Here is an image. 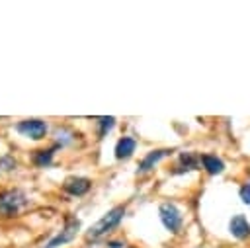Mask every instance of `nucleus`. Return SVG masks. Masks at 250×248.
<instances>
[{
  "instance_id": "1",
  "label": "nucleus",
  "mask_w": 250,
  "mask_h": 248,
  "mask_svg": "<svg viewBox=\"0 0 250 248\" xmlns=\"http://www.w3.org/2000/svg\"><path fill=\"white\" fill-rule=\"evenodd\" d=\"M123 215H125V207H123V205L113 207V209H111V211H107V213H105L98 223H94V225L88 228L86 236H88V238H98V236H102V234H105V232L113 230V228L121 223Z\"/></svg>"
},
{
  "instance_id": "2",
  "label": "nucleus",
  "mask_w": 250,
  "mask_h": 248,
  "mask_svg": "<svg viewBox=\"0 0 250 248\" xmlns=\"http://www.w3.org/2000/svg\"><path fill=\"white\" fill-rule=\"evenodd\" d=\"M27 205V197L20 189H8L0 193V217H16Z\"/></svg>"
},
{
  "instance_id": "3",
  "label": "nucleus",
  "mask_w": 250,
  "mask_h": 248,
  "mask_svg": "<svg viewBox=\"0 0 250 248\" xmlns=\"http://www.w3.org/2000/svg\"><path fill=\"white\" fill-rule=\"evenodd\" d=\"M158 215H160V221H162V225L170 230V232H178L180 228H182V213H180V209L174 205V203H170V201H164L160 207H158Z\"/></svg>"
},
{
  "instance_id": "4",
  "label": "nucleus",
  "mask_w": 250,
  "mask_h": 248,
  "mask_svg": "<svg viewBox=\"0 0 250 248\" xmlns=\"http://www.w3.org/2000/svg\"><path fill=\"white\" fill-rule=\"evenodd\" d=\"M16 129H18V133H21L23 137H29L33 141L43 139L45 133H47V125L41 119H25V121H20L16 125Z\"/></svg>"
},
{
  "instance_id": "5",
  "label": "nucleus",
  "mask_w": 250,
  "mask_h": 248,
  "mask_svg": "<svg viewBox=\"0 0 250 248\" xmlns=\"http://www.w3.org/2000/svg\"><path fill=\"white\" fill-rule=\"evenodd\" d=\"M78 228H80V221L78 219H72V221H68L66 223V227L55 236V238H51L43 248H57V246H62V244H66V242H70L74 236H76V232H78Z\"/></svg>"
},
{
  "instance_id": "6",
  "label": "nucleus",
  "mask_w": 250,
  "mask_h": 248,
  "mask_svg": "<svg viewBox=\"0 0 250 248\" xmlns=\"http://www.w3.org/2000/svg\"><path fill=\"white\" fill-rule=\"evenodd\" d=\"M229 230L234 238L238 240H244L250 236V223L244 215H234L230 221H229Z\"/></svg>"
},
{
  "instance_id": "7",
  "label": "nucleus",
  "mask_w": 250,
  "mask_h": 248,
  "mask_svg": "<svg viewBox=\"0 0 250 248\" xmlns=\"http://www.w3.org/2000/svg\"><path fill=\"white\" fill-rule=\"evenodd\" d=\"M172 150H168V148H162V150H152V152H148L143 160H141V164H139V174H143V172H148L150 168H154V164L156 162H160L164 156H168Z\"/></svg>"
},
{
  "instance_id": "8",
  "label": "nucleus",
  "mask_w": 250,
  "mask_h": 248,
  "mask_svg": "<svg viewBox=\"0 0 250 248\" xmlns=\"http://www.w3.org/2000/svg\"><path fill=\"white\" fill-rule=\"evenodd\" d=\"M135 146H137V141L133 137H123L117 141L115 145V158L117 160H125L129 158L133 152H135Z\"/></svg>"
},
{
  "instance_id": "9",
  "label": "nucleus",
  "mask_w": 250,
  "mask_h": 248,
  "mask_svg": "<svg viewBox=\"0 0 250 248\" xmlns=\"http://www.w3.org/2000/svg\"><path fill=\"white\" fill-rule=\"evenodd\" d=\"M62 187H64V191H68L72 195H84L90 189V180L88 178H68Z\"/></svg>"
},
{
  "instance_id": "10",
  "label": "nucleus",
  "mask_w": 250,
  "mask_h": 248,
  "mask_svg": "<svg viewBox=\"0 0 250 248\" xmlns=\"http://www.w3.org/2000/svg\"><path fill=\"white\" fill-rule=\"evenodd\" d=\"M201 164V156H197L195 152H182L180 154V164L176 166V174L180 172H188V170H195Z\"/></svg>"
},
{
  "instance_id": "11",
  "label": "nucleus",
  "mask_w": 250,
  "mask_h": 248,
  "mask_svg": "<svg viewBox=\"0 0 250 248\" xmlns=\"http://www.w3.org/2000/svg\"><path fill=\"white\" fill-rule=\"evenodd\" d=\"M201 164H203L205 172L211 176H217L225 170V162L221 158H217L215 154H201Z\"/></svg>"
},
{
  "instance_id": "12",
  "label": "nucleus",
  "mask_w": 250,
  "mask_h": 248,
  "mask_svg": "<svg viewBox=\"0 0 250 248\" xmlns=\"http://www.w3.org/2000/svg\"><path fill=\"white\" fill-rule=\"evenodd\" d=\"M51 160H53V150H37L35 154H33V164L35 166H49L51 164Z\"/></svg>"
},
{
  "instance_id": "13",
  "label": "nucleus",
  "mask_w": 250,
  "mask_h": 248,
  "mask_svg": "<svg viewBox=\"0 0 250 248\" xmlns=\"http://www.w3.org/2000/svg\"><path fill=\"white\" fill-rule=\"evenodd\" d=\"M100 137H104L113 125H115V117H100Z\"/></svg>"
},
{
  "instance_id": "14",
  "label": "nucleus",
  "mask_w": 250,
  "mask_h": 248,
  "mask_svg": "<svg viewBox=\"0 0 250 248\" xmlns=\"http://www.w3.org/2000/svg\"><path fill=\"white\" fill-rule=\"evenodd\" d=\"M240 199H242V203H250V184L246 182L242 187H240Z\"/></svg>"
},
{
  "instance_id": "15",
  "label": "nucleus",
  "mask_w": 250,
  "mask_h": 248,
  "mask_svg": "<svg viewBox=\"0 0 250 248\" xmlns=\"http://www.w3.org/2000/svg\"><path fill=\"white\" fill-rule=\"evenodd\" d=\"M16 166V162L10 158V156H4V158H0V168L2 170H12Z\"/></svg>"
},
{
  "instance_id": "16",
  "label": "nucleus",
  "mask_w": 250,
  "mask_h": 248,
  "mask_svg": "<svg viewBox=\"0 0 250 248\" xmlns=\"http://www.w3.org/2000/svg\"><path fill=\"white\" fill-rule=\"evenodd\" d=\"M109 246H111V248H121L123 244H121V242H109Z\"/></svg>"
}]
</instances>
